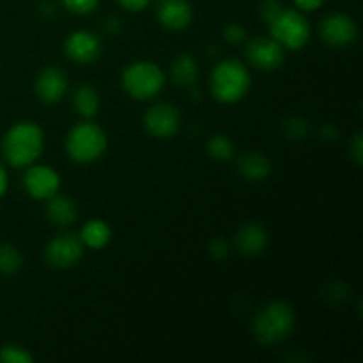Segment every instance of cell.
<instances>
[{"label":"cell","mask_w":363,"mask_h":363,"mask_svg":"<svg viewBox=\"0 0 363 363\" xmlns=\"http://www.w3.org/2000/svg\"><path fill=\"white\" fill-rule=\"evenodd\" d=\"M84 243V247L92 248V250H99V248L106 247L112 240V229L106 222L103 220H89L80 230V236H78Z\"/></svg>","instance_id":"18"},{"label":"cell","mask_w":363,"mask_h":363,"mask_svg":"<svg viewBox=\"0 0 363 363\" xmlns=\"http://www.w3.org/2000/svg\"><path fill=\"white\" fill-rule=\"evenodd\" d=\"M45 147L43 130L34 123H18L4 135L2 152L6 162L14 169H23L38 162Z\"/></svg>","instance_id":"1"},{"label":"cell","mask_w":363,"mask_h":363,"mask_svg":"<svg viewBox=\"0 0 363 363\" xmlns=\"http://www.w3.org/2000/svg\"><path fill=\"white\" fill-rule=\"evenodd\" d=\"M84 243L74 234H59L48 241L45 248V259L57 269L73 268L84 257Z\"/></svg>","instance_id":"7"},{"label":"cell","mask_w":363,"mask_h":363,"mask_svg":"<svg viewBox=\"0 0 363 363\" xmlns=\"http://www.w3.org/2000/svg\"><path fill=\"white\" fill-rule=\"evenodd\" d=\"M223 35H225V41H229L230 45H240L247 39V30L240 23H230L223 30Z\"/></svg>","instance_id":"26"},{"label":"cell","mask_w":363,"mask_h":363,"mask_svg":"<svg viewBox=\"0 0 363 363\" xmlns=\"http://www.w3.org/2000/svg\"><path fill=\"white\" fill-rule=\"evenodd\" d=\"M0 362H4V363H32V354L28 353L25 347L9 344V346H4L2 350H0Z\"/></svg>","instance_id":"23"},{"label":"cell","mask_w":363,"mask_h":363,"mask_svg":"<svg viewBox=\"0 0 363 363\" xmlns=\"http://www.w3.org/2000/svg\"><path fill=\"white\" fill-rule=\"evenodd\" d=\"M144 126L156 138H170L179 131L181 112L170 103L152 105L144 116Z\"/></svg>","instance_id":"9"},{"label":"cell","mask_w":363,"mask_h":363,"mask_svg":"<svg viewBox=\"0 0 363 363\" xmlns=\"http://www.w3.org/2000/svg\"><path fill=\"white\" fill-rule=\"evenodd\" d=\"M46 216L57 227L73 225L78 218V208L73 199L55 194L46 201Z\"/></svg>","instance_id":"16"},{"label":"cell","mask_w":363,"mask_h":363,"mask_svg":"<svg viewBox=\"0 0 363 363\" xmlns=\"http://www.w3.org/2000/svg\"><path fill=\"white\" fill-rule=\"evenodd\" d=\"M282 9H284V6L280 4V0H264V4H262V7H261V14H262V18H264V20L269 23V21H272L273 18H275Z\"/></svg>","instance_id":"27"},{"label":"cell","mask_w":363,"mask_h":363,"mask_svg":"<svg viewBox=\"0 0 363 363\" xmlns=\"http://www.w3.org/2000/svg\"><path fill=\"white\" fill-rule=\"evenodd\" d=\"M99 105H101V99H99L98 91L91 85H82L74 91L73 108L84 119H92L99 112Z\"/></svg>","instance_id":"20"},{"label":"cell","mask_w":363,"mask_h":363,"mask_svg":"<svg viewBox=\"0 0 363 363\" xmlns=\"http://www.w3.org/2000/svg\"><path fill=\"white\" fill-rule=\"evenodd\" d=\"M106 135L92 121L85 119L74 124L66 137V151L77 163H92L101 158L106 151Z\"/></svg>","instance_id":"4"},{"label":"cell","mask_w":363,"mask_h":363,"mask_svg":"<svg viewBox=\"0 0 363 363\" xmlns=\"http://www.w3.org/2000/svg\"><path fill=\"white\" fill-rule=\"evenodd\" d=\"M250 71L247 64L238 59H225L216 64L209 80L211 94L227 105L241 101L250 91Z\"/></svg>","instance_id":"3"},{"label":"cell","mask_w":363,"mask_h":363,"mask_svg":"<svg viewBox=\"0 0 363 363\" xmlns=\"http://www.w3.org/2000/svg\"><path fill=\"white\" fill-rule=\"evenodd\" d=\"M121 82H123V89L131 98L138 101H147L158 96L165 87V74L156 62L138 60L124 69Z\"/></svg>","instance_id":"5"},{"label":"cell","mask_w":363,"mask_h":363,"mask_svg":"<svg viewBox=\"0 0 363 363\" xmlns=\"http://www.w3.org/2000/svg\"><path fill=\"white\" fill-rule=\"evenodd\" d=\"M7 183H9V181H7V172H6V169H4V167L0 165V197H2V195L6 194Z\"/></svg>","instance_id":"32"},{"label":"cell","mask_w":363,"mask_h":363,"mask_svg":"<svg viewBox=\"0 0 363 363\" xmlns=\"http://www.w3.org/2000/svg\"><path fill=\"white\" fill-rule=\"evenodd\" d=\"M67 11L74 14H89L98 7L99 0H60Z\"/></svg>","instance_id":"25"},{"label":"cell","mask_w":363,"mask_h":363,"mask_svg":"<svg viewBox=\"0 0 363 363\" xmlns=\"http://www.w3.org/2000/svg\"><path fill=\"white\" fill-rule=\"evenodd\" d=\"M319 35L332 48H344L357 41L358 25L350 14L332 13L323 18Z\"/></svg>","instance_id":"8"},{"label":"cell","mask_w":363,"mask_h":363,"mask_svg":"<svg viewBox=\"0 0 363 363\" xmlns=\"http://www.w3.org/2000/svg\"><path fill=\"white\" fill-rule=\"evenodd\" d=\"M284 133L287 138H293V140H301L308 135V123L301 117H291L284 123Z\"/></svg>","instance_id":"24"},{"label":"cell","mask_w":363,"mask_h":363,"mask_svg":"<svg viewBox=\"0 0 363 363\" xmlns=\"http://www.w3.org/2000/svg\"><path fill=\"white\" fill-rule=\"evenodd\" d=\"M238 169H240V174L245 179L252 181V183H259V181H264L269 177V174H272V163H269V160L264 155L248 152V155L240 158Z\"/></svg>","instance_id":"17"},{"label":"cell","mask_w":363,"mask_h":363,"mask_svg":"<svg viewBox=\"0 0 363 363\" xmlns=\"http://www.w3.org/2000/svg\"><path fill=\"white\" fill-rule=\"evenodd\" d=\"M117 2L128 11H142L149 6L151 0H117Z\"/></svg>","instance_id":"30"},{"label":"cell","mask_w":363,"mask_h":363,"mask_svg":"<svg viewBox=\"0 0 363 363\" xmlns=\"http://www.w3.org/2000/svg\"><path fill=\"white\" fill-rule=\"evenodd\" d=\"M268 233L259 223H247L241 227L236 234V247L238 250L248 257L262 254L268 248Z\"/></svg>","instance_id":"15"},{"label":"cell","mask_w":363,"mask_h":363,"mask_svg":"<svg viewBox=\"0 0 363 363\" xmlns=\"http://www.w3.org/2000/svg\"><path fill=\"white\" fill-rule=\"evenodd\" d=\"M156 16L162 27L169 30H183L194 20V9L188 0H160Z\"/></svg>","instance_id":"14"},{"label":"cell","mask_w":363,"mask_h":363,"mask_svg":"<svg viewBox=\"0 0 363 363\" xmlns=\"http://www.w3.org/2000/svg\"><path fill=\"white\" fill-rule=\"evenodd\" d=\"M35 96L46 105H55L64 98L67 91V77L60 67H45L38 74L34 84Z\"/></svg>","instance_id":"13"},{"label":"cell","mask_w":363,"mask_h":363,"mask_svg":"<svg viewBox=\"0 0 363 363\" xmlns=\"http://www.w3.org/2000/svg\"><path fill=\"white\" fill-rule=\"evenodd\" d=\"M23 266L20 250L13 245H0V275H14Z\"/></svg>","instance_id":"21"},{"label":"cell","mask_w":363,"mask_h":363,"mask_svg":"<svg viewBox=\"0 0 363 363\" xmlns=\"http://www.w3.org/2000/svg\"><path fill=\"white\" fill-rule=\"evenodd\" d=\"M170 77L181 87H194L199 80V66L197 60L191 55L181 53L172 60L170 66Z\"/></svg>","instance_id":"19"},{"label":"cell","mask_w":363,"mask_h":363,"mask_svg":"<svg viewBox=\"0 0 363 363\" xmlns=\"http://www.w3.org/2000/svg\"><path fill=\"white\" fill-rule=\"evenodd\" d=\"M350 149H351L350 152H351V156H353L354 163H357V165H360V163H362V158H363V144H362V133H358L357 137L353 138V142H351Z\"/></svg>","instance_id":"29"},{"label":"cell","mask_w":363,"mask_h":363,"mask_svg":"<svg viewBox=\"0 0 363 363\" xmlns=\"http://www.w3.org/2000/svg\"><path fill=\"white\" fill-rule=\"evenodd\" d=\"M25 190L35 201H48L55 194H59L60 177L52 167L46 165H28L25 172Z\"/></svg>","instance_id":"11"},{"label":"cell","mask_w":363,"mask_h":363,"mask_svg":"<svg viewBox=\"0 0 363 363\" xmlns=\"http://www.w3.org/2000/svg\"><path fill=\"white\" fill-rule=\"evenodd\" d=\"M272 38L284 50H301L311 39V25L300 11L284 7L272 21H269Z\"/></svg>","instance_id":"6"},{"label":"cell","mask_w":363,"mask_h":363,"mask_svg":"<svg viewBox=\"0 0 363 363\" xmlns=\"http://www.w3.org/2000/svg\"><path fill=\"white\" fill-rule=\"evenodd\" d=\"M294 308L284 300L266 303L252 321V333L262 346H275L293 335Z\"/></svg>","instance_id":"2"},{"label":"cell","mask_w":363,"mask_h":363,"mask_svg":"<svg viewBox=\"0 0 363 363\" xmlns=\"http://www.w3.org/2000/svg\"><path fill=\"white\" fill-rule=\"evenodd\" d=\"M229 245L223 240H215L211 245H209V254L215 259H225L229 255Z\"/></svg>","instance_id":"28"},{"label":"cell","mask_w":363,"mask_h":363,"mask_svg":"<svg viewBox=\"0 0 363 363\" xmlns=\"http://www.w3.org/2000/svg\"><path fill=\"white\" fill-rule=\"evenodd\" d=\"M208 152L216 162H229L236 152V147L227 135H213L208 142Z\"/></svg>","instance_id":"22"},{"label":"cell","mask_w":363,"mask_h":363,"mask_svg":"<svg viewBox=\"0 0 363 363\" xmlns=\"http://www.w3.org/2000/svg\"><path fill=\"white\" fill-rule=\"evenodd\" d=\"M64 52L73 62L91 64L101 53V41L89 30H74L64 43Z\"/></svg>","instance_id":"12"},{"label":"cell","mask_w":363,"mask_h":363,"mask_svg":"<svg viewBox=\"0 0 363 363\" xmlns=\"http://www.w3.org/2000/svg\"><path fill=\"white\" fill-rule=\"evenodd\" d=\"M247 59L257 69L275 71L286 60V50L273 38H254L247 45Z\"/></svg>","instance_id":"10"},{"label":"cell","mask_w":363,"mask_h":363,"mask_svg":"<svg viewBox=\"0 0 363 363\" xmlns=\"http://www.w3.org/2000/svg\"><path fill=\"white\" fill-rule=\"evenodd\" d=\"M323 2H325V0H294V4L298 6V9L307 11V13L319 9V7L323 6Z\"/></svg>","instance_id":"31"}]
</instances>
